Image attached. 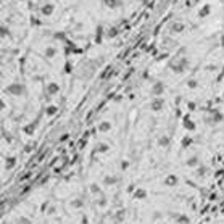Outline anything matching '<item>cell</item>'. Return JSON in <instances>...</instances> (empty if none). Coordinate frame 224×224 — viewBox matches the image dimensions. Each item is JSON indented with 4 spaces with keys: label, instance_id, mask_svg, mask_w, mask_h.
<instances>
[{
    "label": "cell",
    "instance_id": "obj_5",
    "mask_svg": "<svg viewBox=\"0 0 224 224\" xmlns=\"http://www.w3.org/2000/svg\"><path fill=\"white\" fill-rule=\"evenodd\" d=\"M60 91V87H58V84L57 82H50L48 86H47V94L48 95H55V94H58Z\"/></svg>",
    "mask_w": 224,
    "mask_h": 224
},
{
    "label": "cell",
    "instance_id": "obj_16",
    "mask_svg": "<svg viewBox=\"0 0 224 224\" xmlns=\"http://www.w3.org/2000/svg\"><path fill=\"white\" fill-rule=\"evenodd\" d=\"M213 119H215L216 123H219L222 119V115L219 113V111H213Z\"/></svg>",
    "mask_w": 224,
    "mask_h": 224
},
{
    "label": "cell",
    "instance_id": "obj_2",
    "mask_svg": "<svg viewBox=\"0 0 224 224\" xmlns=\"http://www.w3.org/2000/svg\"><path fill=\"white\" fill-rule=\"evenodd\" d=\"M165 106V100L163 98H155L152 100V103H150V108H152V111H155V113H158V111H161V108Z\"/></svg>",
    "mask_w": 224,
    "mask_h": 224
},
{
    "label": "cell",
    "instance_id": "obj_8",
    "mask_svg": "<svg viewBox=\"0 0 224 224\" xmlns=\"http://www.w3.org/2000/svg\"><path fill=\"white\" fill-rule=\"evenodd\" d=\"M103 3L106 5V7H110V8H115V7H119L121 5L119 0H103Z\"/></svg>",
    "mask_w": 224,
    "mask_h": 224
},
{
    "label": "cell",
    "instance_id": "obj_15",
    "mask_svg": "<svg viewBox=\"0 0 224 224\" xmlns=\"http://www.w3.org/2000/svg\"><path fill=\"white\" fill-rule=\"evenodd\" d=\"M58 111V108L55 105H50V106H47V115H55Z\"/></svg>",
    "mask_w": 224,
    "mask_h": 224
},
{
    "label": "cell",
    "instance_id": "obj_4",
    "mask_svg": "<svg viewBox=\"0 0 224 224\" xmlns=\"http://www.w3.org/2000/svg\"><path fill=\"white\" fill-rule=\"evenodd\" d=\"M53 10H55V5H53V3H45V5H42L41 13L45 15V16H50V15L53 13Z\"/></svg>",
    "mask_w": 224,
    "mask_h": 224
},
{
    "label": "cell",
    "instance_id": "obj_11",
    "mask_svg": "<svg viewBox=\"0 0 224 224\" xmlns=\"http://www.w3.org/2000/svg\"><path fill=\"white\" fill-rule=\"evenodd\" d=\"M176 182H177V177H176V176H168V179L165 181L166 186H174Z\"/></svg>",
    "mask_w": 224,
    "mask_h": 224
},
{
    "label": "cell",
    "instance_id": "obj_22",
    "mask_svg": "<svg viewBox=\"0 0 224 224\" xmlns=\"http://www.w3.org/2000/svg\"><path fill=\"white\" fill-rule=\"evenodd\" d=\"M91 189H92V192H94V194H98V192H100V190H98V186H95V184H92Z\"/></svg>",
    "mask_w": 224,
    "mask_h": 224
},
{
    "label": "cell",
    "instance_id": "obj_20",
    "mask_svg": "<svg viewBox=\"0 0 224 224\" xmlns=\"http://www.w3.org/2000/svg\"><path fill=\"white\" fill-rule=\"evenodd\" d=\"M187 86L194 89L195 86H197V81H195V79H189V82H187Z\"/></svg>",
    "mask_w": 224,
    "mask_h": 224
},
{
    "label": "cell",
    "instance_id": "obj_18",
    "mask_svg": "<svg viewBox=\"0 0 224 224\" xmlns=\"http://www.w3.org/2000/svg\"><path fill=\"white\" fill-rule=\"evenodd\" d=\"M195 163H197V156H192L190 160H187V165L189 166H195Z\"/></svg>",
    "mask_w": 224,
    "mask_h": 224
},
{
    "label": "cell",
    "instance_id": "obj_7",
    "mask_svg": "<svg viewBox=\"0 0 224 224\" xmlns=\"http://www.w3.org/2000/svg\"><path fill=\"white\" fill-rule=\"evenodd\" d=\"M110 129H111V123L110 121H102L98 124V131L100 132H108Z\"/></svg>",
    "mask_w": 224,
    "mask_h": 224
},
{
    "label": "cell",
    "instance_id": "obj_6",
    "mask_svg": "<svg viewBox=\"0 0 224 224\" xmlns=\"http://www.w3.org/2000/svg\"><path fill=\"white\" fill-rule=\"evenodd\" d=\"M171 29H172V32H182L186 29V24H184L182 21H176V23H172Z\"/></svg>",
    "mask_w": 224,
    "mask_h": 224
},
{
    "label": "cell",
    "instance_id": "obj_3",
    "mask_svg": "<svg viewBox=\"0 0 224 224\" xmlns=\"http://www.w3.org/2000/svg\"><path fill=\"white\" fill-rule=\"evenodd\" d=\"M161 94H165V84L161 81H156L153 84V89H152V95H156V97H160Z\"/></svg>",
    "mask_w": 224,
    "mask_h": 224
},
{
    "label": "cell",
    "instance_id": "obj_17",
    "mask_svg": "<svg viewBox=\"0 0 224 224\" xmlns=\"http://www.w3.org/2000/svg\"><path fill=\"white\" fill-rule=\"evenodd\" d=\"M97 150H98V152H105V150H108V145H106V144H100L97 147Z\"/></svg>",
    "mask_w": 224,
    "mask_h": 224
},
{
    "label": "cell",
    "instance_id": "obj_10",
    "mask_svg": "<svg viewBox=\"0 0 224 224\" xmlns=\"http://www.w3.org/2000/svg\"><path fill=\"white\" fill-rule=\"evenodd\" d=\"M176 219H177L179 224H189V218H187L186 215H177Z\"/></svg>",
    "mask_w": 224,
    "mask_h": 224
},
{
    "label": "cell",
    "instance_id": "obj_21",
    "mask_svg": "<svg viewBox=\"0 0 224 224\" xmlns=\"http://www.w3.org/2000/svg\"><path fill=\"white\" fill-rule=\"evenodd\" d=\"M45 55H47V57H53V55H55V50H53V48H48L47 52H45Z\"/></svg>",
    "mask_w": 224,
    "mask_h": 224
},
{
    "label": "cell",
    "instance_id": "obj_23",
    "mask_svg": "<svg viewBox=\"0 0 224 224\" xmlns=\"http://www.w3.org/2000/svg\"><path fill=\"white\" fill-rule=\"evenodd\" d=\"M73 205H74L76 208H79V206H81L82 203H81V200H74V201H73Z\"/></svg>",
    "mask_w": 224,
    "mask_h": 224
},
{
    "label": "cell",
    "instance_id": "obj_19",
    "mask_svg": "<svg viewBox=\"0 0 224 224\" xmlns=\"http://www.w3.org/2000/svg\"><path fill=\"white\" fill-rule=\"evenodd\" d=\"M7 163H8V166H10V168H12V166H15V163H16V158H15V156H12V158H8V160H7Z\"/></svg>",
    "mask_w": 224,
    "mask_h": 224
},
{
    "label": "cell",
    "instance_id": "obj_1",
    "mask_svg": "<svg viewBox=\"0 0 224 224\" xmlns=\"http://www.w3.org/2000/svg\"><path fill=\"white\" fill-rule=\"evenodd\" d=\"M7 92L10 95H13V97H21V95H24L26 94V89L23 84H20V82H13V84H10L8 89H7Z\"/></svg>",
    "mask_w": 224,
    "mask_h": 224
},
{
    "label": "cell",
    "instance_id": "obj_13",
    "mask_svg": "<svg viewBox=\"0 0 224 224\" xmlns=\"http://www.w3.org/2000/svg\"><path fill=\"white\" fill-rule=\"evenodd\" d=\"M210 10H211L210 5H205V7L201 8V12H200V16H201V18H203V16H206V15L210 13Z\"/></svg>",
    "mask_w": 224,
    "mask_h": 224
},
{
    "label": "cell",
    "instance_id": "obj_24",
    "mask_svg": "<svg viewBox=\"0 0 224 224\" xmlns=\"http://www.w3.org/2000/svg\"><path fill=\"white\" fill-rule=\"evenodd\" d=\"M194 2H198V0H194Z\"/></svg>",
    "mask_w": 224,
    "mask_h": 224
},
{
    "label": "cell",
    "instance_id": "obj_9",
    "mask_svg": "<svg viewBox=\"0 0 224 224\" xmlns=\"http://www.w3.org/2000/svg\"><path fill=\"white\" fill-rule=\"evenodd\" d=\"M134 197H136V198H145V197H147V192H145V190L144 189H137V192L136 194H134Z\"/></svg>",
    "mask_w": 224,
    "mask_h": 224
},
{
    "label": "cell",
    "instance_id": "obj_12",
    "mask_svg": "<svg viewBox=\"0 0 224 224\" xmlns=\"http://www.w3.org/2000/svg\"><path fill=\"white\" fill-rule=\"evenodd\" d=\"M184 124H186V129H190V131L195 129V123L194 121H189V118L184 119Z\"/></svg>",
    "mask_w": 224,
    "mask_h": 224
},
{
    "label": "cell",
    "instance_id": "obj_14",
    "mask_svg": "<svg viewBox=\"0 0 224 224\" xmlns=\"http://www.w3.org/2000/svg\"><path fill=\"white\" fill-rule=\"evenodd\" d=\"M160 145H161V147H168V145H169V139H168L166 136L160 137Z\"/></svg>",
    "mask_w": 224,
    "mask_h": 224
}]
</instances>
